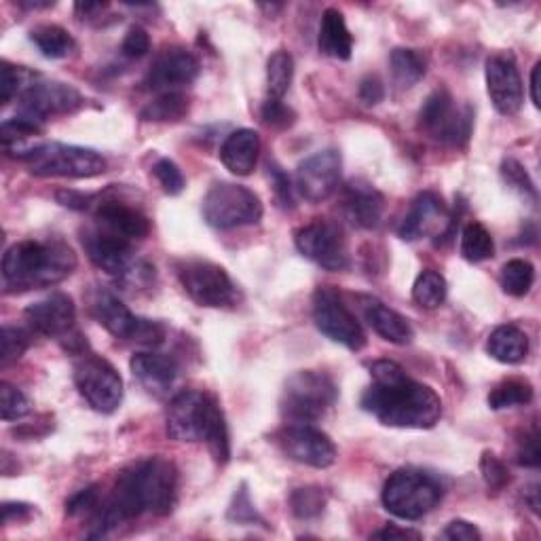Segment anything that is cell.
<instances>
[{"label":"cell","instance_id":"25","mask_svg":"<svg viewBox=\"0 0 541 541\" xmlns=\"http://www.w3.org/2000/svg\"><path fill=\"white\" fill-rule=\"evenodd\" d=\"M360 301H362V313L366 317L368 326L375 330L381 339L394 345H408L410 341H413L415 337L413 326L408 324L404 315H400L394 309H389L387 305L377 301V298L362 296Z\"/></svg>","mask_w":541,"mask_h":541},{"label":"cell","instance_id":"26","mask_svg":"<svg viewBox=\"0 0 541 541\" xmlns=\"http://www.w3.org/2000/svg\"><path fill=\"white\" fill-rule=\"evenodd\" d=\"M385 201L383 195L370 184L353 182L347 189L345 214L353 227L358 229H377L383 216Z\"/></svg>","mask_w":541,"mask_h":541},{"label":"cell","instance_id":"43","mask_svg":"<svg viewBox=\"0 0 541 541\" xmlns=\"http://www.w3.org/2000/svg\"><path fill=\"white\" fill-rule=\"evenodd\" d=\"M30 347L28 332L17 326H5L3 328V353H0V362L3 366L20 360Z\"/></svg>","mask_w":541,"mask_h":541},{"label":"cell","instance_id":"44","mask_svg":"<svg viewBox=\"0 0 541 541\" xmlns=\"http://www.w3.org/2000/svg\"><path fill=\"white\" fill-rule=\"evenodd\" d=\"M153 174L155 178L159 180L161 189L167 193V195H180L184 191V176L180 172V167L170 161V159H159L153 167Z\"/></svg>","mask_w":541,"mask_h":541},{"label":"cell","instance_id":"31","mask_svg":"<svg viewBox=\"0 0 541 541\" xmlns=\"http://www.w3.org/2000/svg\"><path fill=\"white\" fill-rule=\"evenodd\" d=\"M391 79L398 89L415 87L425 77V58L415 49H394L389 58Z\"/></svg>","mask_w":541,"mask_h":541},{"label":"cell","instance_id":"21","mask_svg":"<svg viewBox=\"0 0 541 541\" xmlns=\"http://www.w3.org/2000/svg\"><path fill=\"white\" fill-rule=\"evenodd\" d=\"M83 248L89 260L108 275L123 279L127 271L136 265L132 256V244L102 229L83 231Z\"/></svg>","mask_w":541,"mask_h":541},{"label":"cell","instance_id":"15","mask_svg":"<svg viewBox=\"0 0 541 541\" xmlns=\"http://www.w3.org/2000/svg\"><path fill=\"white\" fill-rule=\"evenodd\" d=\"M294 244L305 258L326 271H345L349 267L347 241L339 225L328 220H315L298 229Z\"/></svg>","mask_w":541,"mask_h":541},{"label":"cell","instance_id":"34","mask_svg":"<svg viewBox=\"0 0 541 541\" xmlns=\"http://www.w3.org/2000/svg\"><path fill=\"white\" fill-rule=\"evenodd\" d=\"M294 60L284 49L275 51L267 62V96L269 100H284L292 85Z\"/></svg>","mask_w":541,"mask_h":541},{"label":"cell","instance_id":"24","mask_svg":"<svg viewBox=\"0 0 541 541\" xmlns=\"http://www.w3.org/2000/svg\"><path fill=\"white\" fill-rule=\"evenodd\" d=\"M96 220L102 231L125 239L129 244L132 241H142L151 233L148 218L123 201H102L96 210Z\"/></svg>","mask_w":541,"mask_h":541},{"label":"cell","instance_id":"56","mask_svg":"<svg viewBox=\"0 0 541 541\" xmlns=\"http://www.w3.org/2000/svg\"><path fill=\"white\" fill-rule=\"evenodd\" d=\"M106 5L104 3H77L74 5V11H77L81 15V20H93V13L98 11H104Z\"/></svg>","mask_w":541,"mask_h":541},{"label":"cell","instance_id":"50","mask_svg":"<svg viewBox=\"0 0 541 541\" xmlns=\"http://www.w3.org/2000/svg\"><path fill=\"white\" fill-rule=\"evenodd\" d=\"M516 461L520 465H525V468H539L541 451H539V434H537V429H533L531 434H525V438L520 440L518 453H516Z\"/></svg>","mask_w":541,"mask_h":541},{"label":"cell","instance_id":"13","mask_svg":"<svg viewBox=\"0 0 541 541\" xmlns=\"http://www.w3.org/2000/svg\"><path fill=\"white\" fill-rule=\"evenodd\" d=\"M74 385L85 402L102 415L115 413L121 406L123 379L113 364L98 356H85L74 364Z\"/></svg>","mask_w":541,"mask_h":541},{"label":"cell","instance_id":"7","mask_svg":"<svg viewBox=\"0 0 541 541\" xmlns=\"http://www.w3.org/2000/svg\"><path fill=\"white\" fill-rule=\"evenodd\" d=\"M203 218L216 231L250 227L263 218V203L248 186L218 182L203 199Z\"/></svg>","mask_w":541,"mask_h":541},{"label":"cell","instance_id":"41","mask_svg":"<svg viewBox=\"0 0 541 541\" xmlns=\"http://www.w3.org/2000/svg\"><path fill=\"white\" fill-rule=\"evenodd\" d=\"M501 176L516 193H520L525 199L537 201V189L522 163H518L516 159H506L501 163Z\"/></svg>","mask_w":541,"mask_h":541},{"label":"cell","instance_id":"52","mask_svg":"<svg viewBox=\"0 0 541 541\" xmlns=\"http://www.w3.org/2000/svg\"><path fill=\"white\" fill-rule=\"evenodd\" d=\"M360 100L366 104V106H377L383 98H385V89H383V83L377 79V77H366L362 83H360Z\"/></svg>","mask_w":541,"mask_h":541},{"label":"cell","instance_id":"10","mask_svg":"<svg viewBox=\"0 0 541 541\" xmlns=\"http://www.w3.org/2000/svg\"><path fill=\"white\" fill-rule=\"evenodd\" d=\"M423 132L434 140L463 146L472 136L474 113L470 106H459L449 91H436L429 96L419 113Z\"/></svg>","mask_w":541,"mask_h":541},{"label":"cell","instance_id":"59","mask_svg":"<svg viewBox=\"0 0 541 541\" xmlns=\"http://www.w3.org/2000/svg\"><path fill=\"white\" fill-rule=\"evenodd\" d=\"M20 7L22 9H49L53 7V0H45V3H36V0L34 3L32 0H20Z\"/></svg>","mask_w":541,"mask_h":541},{"label":"cell","instance_id":"20","mask_svg":"<svg viewBox=\"0 0 541 541\" xmlns=\"http://www.w3.org/2000/svg\"><path fill=\"white\" fill-rule=\"evenodd\" d=\"M199 77V62L193 53L180 47L165 49L146 74V87L161 93H172L191 85Z\"/></svg>","mask_w":541,"mask_h":541},{"label":"cell","instance_id":"16","mask_svg":"<svg viewBox=\"0 0 541 541\" xmlns=\"http://www.w3.org/2000/svg\"><path fill=\"white\" fill-rule=\"evenodd\" d=\"M277 438L292 461L309 465V468L326 470L337 461V446L324 432L309 423L288 425Z\"/></svg>","mask_w":541,"mask_h":541},{"label":"cell","instance_id":"30","mask_svg":"<svg viewBox=\"0 0 541 541\" xmlns=\"http://www.w3.org/2000/svg\"><path fill=\"white\" fill-rule=\"evenodd\" d=\"M41 132H43L41 125L15 117V119L5 121L3 127H0V138H3L5 151L11 157L26 161L36 148L43 144Z\"/></svg>","mask_w":541,"mask_h":541},{"label":"cell","instance_id":"1","mask_svg":"<svg viewBox=\"0 0 541 541\" xmlns=\"http://www.w3.org/2000/svg\"><path fill=\"white\" fill-rule=\"evenodd\" d=\"M178 499V472L174 463L153 457L119 474L110 499L98 512L91 539L108 535L125 520L142 514H170Z\"/></svg>","mask_w":541,"mask_h":541},{"label":"cell","instance_id":"58","mask_svg":"<svg viewBox=\"0 0 541 541\" xmlns=\"http://www.w3.org/2000/svg\"><path fill=\"white\" fill-rule=\"evenodd\" d=\"M539 70H541V64H535V68L531 72V100H533L535 108L541 106V102H539Z\"/></svg>","mask_w":541,"mask_h":541},{"label":"cell","instance_id":"53","mask_svg":"<svg viewBox=\"0 0 541 541\" xmlns=\"http://www.w3.org/2000/svg\"><path fill=\"white\" fill-rule=\"evenodd\" d=\"M271 180L275 184V195L277 199L282 201L284 208H292V186H290V178L279 170V167L273 165V170H271Z\"/></svg>","mask_w":541,"mask_h":541},{"label":"cell","instance_id":"27","mask_svg":"<svg viewBox=\"0 0 541 541\" xmlns=\"http://www.w3.org/2000/svg\"><path fill=\"white\" fill-rule=\"evenodd\" d=\"M260 136L254 129H237L220 146V161L235 176H250L258 163Z\"/></svg>","mask_w":541,"mask_h":541},{"label":"cell","instance_id":"18","mask_svg":"<svg viewBox=\"0 0 541 541\" xmlns=\"http://www.w3.org/2000/svg\"><path fill=\"white\" fill-rule=\"evenodd\" d=\"M487 91L495 110L503 117H512L522 108L525 87L510 55H495L487 62Z\"/></svg>","mask_w":541,"mask_h":541},{"label":"cell","instance_id":"28","mask_svg":"<svg viewBox=\"0 0 541 541\" xmlns=\"http://www.w3.org/2000/svg\"><path fill=\"white\" fill-rule=\"evenodd\" d=\"M320 51L328 58L347 62L353 51V39L349 34V28L345 24V17L339 9H326L322 15L320 26V39H317Z\"/></svg>","mask_w":541,"mask_h":541},{"label":"cell","instance_id":"46","mask_svg":"<svg viewBox=\"0 0 541 541\" xmlns=\"http://www.w3.org/2000/svg\"><path fill=\"white\" fill-rule=\"evenodd\" d=\"M148 51H151V39H148L146 30L140 26L129 28V32L125 34V39L121 43V53L125 55V58L140 60Z\"/></svg>","mask_w":541,"mask_h":541},{"label":"cell","instance_id":"42","mask_svg":"<svg viewBox=\"0 0 541 541\" xmlns=\"http://www.w3.org/2000/svg\"><path fill=\"white\" fill-rule=\"evenodd\" d=\"M30 77H32V72H28L26 68L11 66L5 62L3 68H0V89H3V104L13 102V98H20V93L28 85Z\"/></svg>","mask_w":541,"mask_h":541},{"label":"cell","instance_id":"23","mask_svg":"<svg viewBox=\"0 0 541 541\" xmlns=\"http://www.w3.org/2000/svg\"><path fill=\"white\" fill-rule=\"evenodd\" d=\"M129 366H132L134 377L146 394H151L155 398L167 396L176 385L178 366L170 356H165V353L155 351L136 353Z\"/></svg>","mask_w":541,"mask_h":541},{"label":"cell","instance_id":"38","mask_svg":"<svg viewBox=\"0 0 541 541\" xmlns=\"http://www.w3.org/2000/svg\"><path fill=\"white\" fill-rule=\"evenodd\" d=\"M446 294H449V286L438 271L427 269L415 279L413 301L423 309H438L446 301Z\"/></svg>","mask_w":541,"mask_h":541},{"label":"cell","instance_id":"57","mask_svg":"<svg viewBox=\"0 0 541 541\" xmlns=\"http://www.w3.org/2000/svg\"><path fill=\"white\" fill-rule=\"evenodd\" d=\"M58 199L68 205V208H77V210H83L87 205V197L79 195V193H58Z\"/></svg>","mask_w":541,"mask_h":541},{"label":"cell","instance_id":"17","mask_svg":"<svg viewBox=\"0 0 541 541\" xmlns=\"http://www.w3.org/2000/svg\"><path fill=\"white\" fill-rule=\"evenodd\" d=\"M341 155L337 151H320L305 159L296 170V191L309 203H322L337 191L341 182Z\"/></svg>","mask_w":541,"mask_h":541},{"label":"cell","instance_id":"29","mask_svg":"<svg viewBox=\"0 0 541 541\" xmlns=\"http://www.w3.org/2000/svg\"><path fill=\"white\" fill-rule=\"evenodd\" d=\"M489 356L501 364H520L529 356V337L518 326H497L487 341Z\"/></svg>","mask_w":541,"mask_h":541},{"label":"cell","instance_id":"39","mask_svg":"<svg viewBox=\"0 0 541 541\" xmlns=\"http://www.w3.org/2000/svg\"><path fill=\"white\" fill-rule=\"evenodd\" d=\"M326 493L320 487H301L290 495V510L298 520L317 518L326 508Z\"/></svg>","mask_w":541,"mask_h":541},{"label":"cell","instance_id":"9","mask_svg":"<svg viewBox=\"0 0 541 541\" xmlns=\"http://www.w3.org/2000/svg\"><path fill=\"white\" fill-rule=\"evenodd\" d=\"M17 102H20V115L17 117L43 125L51 117L74 113V110L83 106L85 100L72 85L32 74Z\"/></svg>","mask_w":541,"mask_h":541},{"label":"cell","instance_id":"22","mask_svg":"<svg viewBox=\"0 0 541 541\" xmlns=\"http://www.w3.org/2000/svg\"><path fill=\"white\" fill-rule=\"evenodd\" d=\"M26 322L45 337H66L77 322V309L72 298L64 292L49 294L43 301H36L24 311Z\"/></svg>","mask_w":541,"mask_h":541},{"label":"cell","instance_id":"37","mask_svg":"<svg viewBox=\"0 0 541 541\" xmlns=\"http://www.w3.org/2000/svg\"><path fill=\"white\" fill-rule=\"evenodd\" d=\"M531 400H533V385L527 379L501 381L489 394V406L493 410L527 406L531 404Z\"/></svg>","mask_w":541,"mask_h":541},{"label":"cell","instance_id":"2","mask_svg":"<svg viewBox=\"0 0 541 541\" xmlns=\"http://www.w3.org/2000/svg\"><path fill=\"white\" fill-rule=\"evenodd\" d=\"M372 385L364 391L362 408L383 425L432 429L442 417V400L432 387L417 383L400 364L379 360L370 366Z\"/></svg>","mask_w":541,"mask_h":541},{"label":"cell","instance_id":"11","mask_svg":"<svg viewBox=\"0 0 541 541\" xmlns=\"http://www.w3.org/2000/svg\"><path fill=\"white\" fill-rule=\"evenodd\" d=\"M93 315L115 339L142 345H159L165 339V328L159 322L134 315L121 298L108 290H100L93 298Z\"/></svg>","mask_w":541,"mask_h":541},{"label":"cell","instance_id":"48","mask_svg":"<svg viewBox=\"0 0 541 541\" xmlns=\"http://www.w3.org/2000/svg\"><path fill=\"white\" fill-rule=\"evenodd\" d=\"M263 119L271 127L286 129V127H290L294 123L296 115L292 113V110L282 100H269L267 98V102L263 106Z\"/></svg>","mask_w":541,"mask_h":541},{"label":"cell","instance_id":"40","mask_svg":"<svg viewBox=\"0 0 541 541\" xmlns=\"http://www.w3.org/2000/svg\"><path fill=\"white\" fill-rule=\"evenodd\" d=\"M32 402L22 389H17L9 383L0 385V417L3 421H17L30 415Z\"/></svg>","mask_w":541,"mask_h":541},{"label":"cell","instance_id":"12","mask_svg":"<svg viewBox=\"0 0 541 541\" xmlns=\"http://www.w3.org/2000/svg\"><path fill=\"white\" fill-rule=\"evenodd\" d=\"M178 279L184 292L199 307H229L237 301V288L229 273L210 260H182L178 265Z\"/></svg>","mask_w":541,"mask_h":541},{"label":"cell","instance_id":"47","mask_svg":"<svg viewBox=\"0 0 541 541\" xmlns=\"http://www.w3.org/2000/svg\"><path fill=\"white\" fill-rule=\"evenodd\" d=\"M100 508V491L98 487H87L79 491L77 495H72L70 501L66 503V514L68 516H85L96 512Z\"/></svg>","mask_w":541,"mask_h":541},{"label":"cell","instance_id":"3","mask_svg":"<svg viewBox=\"0 0 541 541\" xmlns=\"http://www.w3.org/2000/svg\"><path fill=\"white\" fill-rule=\"evenodd\" d=\"M77 269V254L62 239L20 241L3 258V282L7 292L49 288L64 282Z\"/></svg>","mask_w":541,"mask_h":541},{"label":"cell","instance_id":"19","mask_svg":"<svg viewBox=\"0 0 541 541\" xmlns=\"http://www.w3.org/2000/svg\"><path fill=\"white\" fill-rule=\"evenodd\" d=\"M444 229L446 233L451 231V216L442 199L436 193H421L400 222L398 235L404 241H415L421 237H440Z\"/></svg>","mask_w":541,"mask_h":541},{"label":"cell","instance_id":"32","mask_svg":"<svg viewBox=\"0 0 541 541\" xmlns=\"http://www.w3.org/2000/svg\"><path fill=\"white\" fill-rule=\"evenodd\" d=\"M30 41L47 60H62L74 51V39L62 26L43 24L30 32Z\"/></svg>","mask_w":541,"mask_h":541},{"label":"cell","instance_id":"45","mask_svg":"<svg viewBox=\"0 0 541 541\" xmlns=\"http://www.w3.org/2000/svg\"><path fill=\"white\" fill-rule=\"evenodd\" d=\"M480 472L484 482H487V487L493 491H501L506 484L510 482V474L506 470V465H503L495 453H482L480 459Z\"/></svg>","mask_w":541,"mask_h":541},{"label":"cell","instance_id":"8","mask_svg":"<svg viewBox=\"0 0 541 541\" xmlns=\"http://www.w3.org/2000/svg\"><path fill=\"white\" fill-rule=\"evenodd\" d=\"M26 163L41 178H93L106 172V159L98 151L62 142H43Z\"/></svg>","mask_w":541,"mask_h":541},{"label":"cell","instance_id":"35","mask_svg":"<svg viewBox=\"0 0 541 541\" xmlns=\"http://www.w3.org/2000/svg\"><path fill=\"white\" fill-rule=\"evenodd\" d=\"M495 254L493 237L482 227L480 222H470V225L463 227L461 233V256L468 260V263H484Z\"/></svg>","mask_w":541,"mask_h":541},{"label":"cell","instance_id":"4","mask_svg":"<svg viewBox=\"0 0 541 541\" xmlns=\"http://www.w3.org/2000/svg\"><path fill=\"white\" fill-rule=\"evenodd\" d=\"M167 436L176 442H208L218 463L231 457L229 427L218 402L205 391L186 389L167 408Z\"/></svg>","mask_w":541,"mask_h":541},{"label":"cell","instance_id":"6","mask_svg":"<svg viewBox=\"0 0 541 541\" xmlns=\"http://www.w3.org/2000/svg\"><path fill=\"white\" fill-rule=\"evenodd\" d=\"M440 482L419 470H398L383 487V506L402 520H419L432 512L442 499Z\"/></svg>","mask_w":541,"mask_h":541},{"label":"cell","instance_id":"54","mask_svg":"<svg viewBox=\"0 0 541 541\" xmlns=\"http://www.w3.org/2000/svg\"><path fill=\"white\" fill-rule=\"evenodd\" d=\"M32 506H28V503H3V522L5 525H9V522L13 520H26L32 516Z\"/></svg>","mask_w":541,"mask_h":541},{"label":"cell","instance_id":"55","mask_svg":"<svg viewBox=\"0 0 541 541\" xmlns=\"http://www.w3.org/2000/svg\"><path fill=\"white\" fill-rule=\"evenodd\" d=\"M372 539H385V541H394V539H421V533L413 529H400L396 525H387L385 529L372 533Z\"/></svg>","mask_w":541,"mask_h":541},{"label":"cell","instance_id":"14","mask_svg":"<svg viewBox=\"0 0 541 541\" xmlns=\"http://www.w3.org/2000/svg\"><path fill=\"white\" fill-rule=\"evenodd\" d=\"M313 322L324 337L351 351L366 347V334L343 298L332 288H320L313 294Z\"/></svg>","mask_w":541,"mask_h":541},{"label":"cell","instance_id":"51","mask_svg":"<svg viewBox=\"0 0 541 541\" xmlns=\"http://www.w3.org/2000/svg\"><path fill=\"white\" fill-rule=\"evenodd\" d=\"M442 537L444 539H451V541H480L482 539L480 531L472 525V522H468V520H453V522H449V527L444 529Z\"/></svg>","mask_w":541,"mask_h":541},{"label":"cell","instance_id":"49","mask_svg":"<svg viewBox=\"0 0 541 541\" xmlns=\"http://www.w3.org/2000/svg\"><path fill=\"white\" fill-rule=\"evenodd\" d=\"M229 520H233V522H256V520H263V518H260L256 514L246 487H241L235 493L233 503H231V508H229Z\"/></svg>","mask_w":541,"mask_h":541},{"label":"cell","instance_id":"36","mask_svg":"<svg viewBox=\"0 0 541 541\" xmlns=\"http://www.w3.org/2000/svg\"><path fill=\"white\" fill-rule=\"evenodd\" d=\"M499 282H501V288L506 294H510L514 298L525 296L533 288L535 267L529 263V260L512 258V260H508L506 265L501 267Z\"/></svg>","mask_w":541,"mask_h":541},{"label":"cell","instance_id":"5","mask_svg":"<svg viewBox=\"0 0 541 541\" xmlns=\"http://www.w3.org/2000/svg\"><path fill=\"white\" fill-rule=\"evenodd\" d=\"M339 398V389L326 372L301 370L292 375L282 391V415L290 425L320 421Z\"/></svg>","mask_w":541,"mask_h":541},{"label":"cell","instance_id":"33","mask_svg":"<svg viewBox=\"0 0 541 541\" xmlns=\"http://www.w3.org/2000/svg\"><path fill=\"white\" fill-rule=\"evenodd\" d=\"M186 113H189V100L178 91L172 93H161L157 100L146 104L140 113L142 121L148 123H170L180 121Z\"/></svg>","mask_w":541,"mask_h":541},{"label":"cell","instance_id":"60","mask_svg":"<svg viewBox=\"0 0 541 541\" xmlns=\"http://www.w3.org/2000/svg\"><path fill=\"white\" fill-rule=\"evenodd\" d=\"M529 497H527V501H529V506H531V510L535 512V514H539V499H537V495H539V487H537V484H533V487L529 489Z\"/></svg>","mask_w":541,"mask_h":541}]
</instances>
